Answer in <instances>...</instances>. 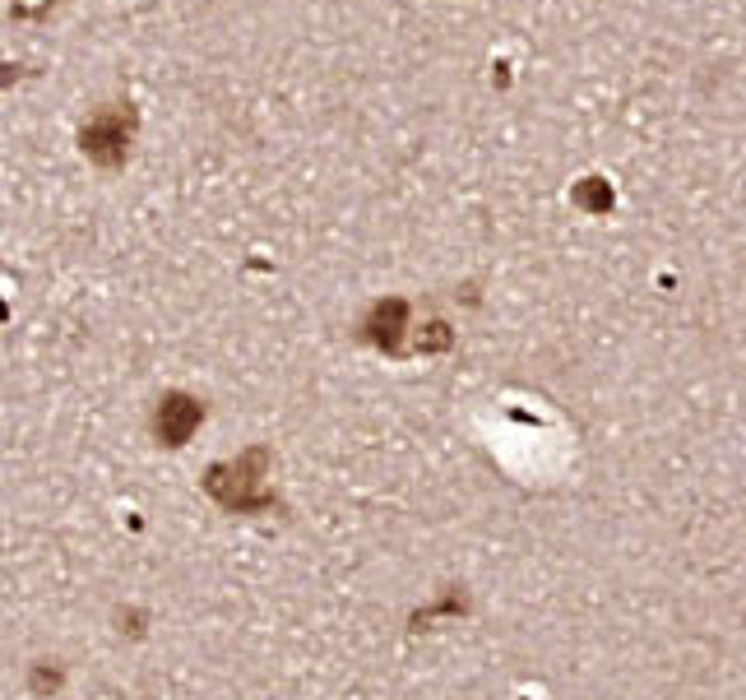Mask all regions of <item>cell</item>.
Returning <instances> with one entry per match:
<instances>
[{
	"label": "cell",
	"instance_id": "6da1fadb",
	"mask_svg": "<svg viewBox=\"0 0 746 700\" xmlns=\"http://www.w3.org/2000/svg\"><path fill=\"white\" fill-rule=\"evenodd\" d=\"M264 473H269V450L256 445V450H246V455L228 460V464H214L209 469V496L223 506V510H233V515H256V510H269L274 506V496L264 492Z\"/></svg>",
	"mask_w": 746,
	"mask_h": 700
},
{
	"label": "cell",
	"instance_id": "7a4b0ae2",
	"mask_svg": "<svg viewBox=\"0 0 746 700\" xmlns=\"http://www.w3.org/2000/svg\"><path fill=\"white\" fill-rule=\"evenodd\" d=\"M130 134H134L130 103L126 107H102L98 117L79 130V149L94 158V163L117 168V163H126V153H130Z\"/></svg>",
	"mask_w": 746,
	"mask_h": 700
},
{
	"label": "cell",
	"instance_id": "3957f363",
	"mask_svg": "<svg viewBox=\"0 0 746 700\" xmlns=\"http://www.w3.org/2000/svg\"><path fill=\"white\" fill-rule=\"evenodd\" d=\"M199 422H205V403H199V399L181 395V390H172V395L158 399L153 432H158V441H163V445H172V450L186 445V441L199 432Z\"/></svg>",
	"mask_w": 746,
	"mask_h": 700
},
{
	"label": "cell",
	"instance_id": "277c9868",
	"mask_svg": "<svg viewBox=\"0 0 746 700\" xmlns=\"http://www.w3.org/2000/svg\"><path fill=\"white\" fill-rule=\"evenodd\" d=\"M403 321H409V302H376L371 315H367V338L371 344H380L386 353H399V334H403Z\"/></svg>",
	"mask_w": 746,
	"mask_h": 700
},
{
	"label": "cell",
	"instance_id": "5b68a950",
	"mask_svg": "<svg viewBox=\"0 0 746 700\" xmlns=\"http://www.w3.org/2000/svg\"><path fill=\"white\" fill-rule=\"evenodd\" d=\"M575 200H580V205H584V209H594V214H603V209H613V191H607V182H598V176H590V182H580Z\"/></svg>",
	"mask_w": 746,
	"mask_h": 700
},
{
	"label": "cell",
	"instance_id": "8992f818",
	"mask_svg": "<svg viewBox=\"0 0 746 700\" xmlns=\"http://www.w3.org/2000/svg\"><path fill=\"white\" fill-rule=\"evenodd\" d=\"M418 348H422V353H436V348H450V330H445L441 321H432V325H426V334H418Z\"/></svg>",
	"mask_w": 746,
	"mask_h": 700
}]
</instances>
